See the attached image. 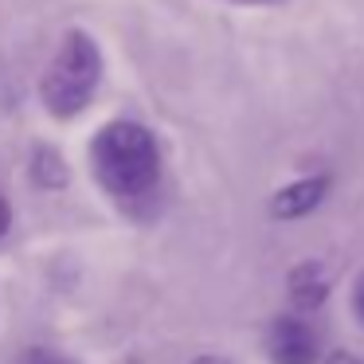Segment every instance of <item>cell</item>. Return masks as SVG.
<instances>
[{"label":"cell","mask_w":364,"mask_h":364,"mask_svg":"<svg viewBox=\"0 0 364 364\" xmlns=\"http://www.w3.org/2000/svg\"><path fill=\"white\" fill-rule=\"evenodd\" d=\"M95 181L118 200H145L161 181L157 137L137 122H110L90 141Z\"/></svg>","instance_id":"obj_1"},{"label":"cell","mask_w":364,"mask_h":364,"mask_svg":"<svg viewBox=\"0 0 364 364\" xmlns=\"http://www.w3.org/2000/svg\"><path fill=\"white\" fill-rule=\"evenodd\" d=\"M102 82V51L87 32H67L51 67L43 71L40 98L51 118H75L90 106Z\"/></svg>","instance_id":"obj_2"},{"label":"cell","mask_w":364,"mask_h":364,"mask_svg":"<svg viewBox=\"0 0 364 364\" xmlns=\"http://www.w3.org/2000/svg\"><path fill=\"white\" fill-rule=\"evenodd\" d=\"M267 356L270 364H317L321 360V345L309 321L301 317H274L267 329Z\"/></svg>","instance_id":"obj_3"},{"label":"cell","mask_w":364,"mask_h":364,"mask_svg":"<svg viewBox=\"0 0 364 364\" xmlns=\"http://www.w3.org/2000/svg\"><path fill=\"white\" fill-rule=\"evenodd\" d=\"M325 196H329V176H301V181H294V184H286V188L274 192L270 212H274L278 220H301V215H309Z\"/></svg>","instance_id":"obj_4"},{"label":"cell","mask_w":364,"mask_h":364,"mask_svg":"<svg viewBox=\"0 0 364 364\" xmlns=\"http://www.w3.org/2000/svg\"><path fill=\"white\" fill-rule=\"evenodd\" d=\"M290 298L298 309H317L325 298H329V274L317 262H301L290 274Z\"/></svg>","instance_id":"obj_5"},{"label":"cell","mask_w":364,"mask_h":364,"mask_svg":"<svg viewBox=\"0 0 364 364\" xmlns=\"http://www.w3.org/2000/svg\"><path fill=\"white\" fill-rule=\"evenodd\" d=\"M20 364H75V360H67V356H59V353H28Z\"/></svg>","instance_id":"obj_6"},{"label":"cell","mask_w":364,"mask_h":364,"mask_svg":"<svg viewBox=\"0 0 364 364\" xmlns=\"http://www.w3.org/2000/svg\"><path fill=\"white\" fill-rule=\"evenodd\" d=\"M353 314H356V321L364 325V270H360V278H356V286H353Z\"/></svg>","instance_id":"obj_7"},{"label":"cell","mask_w":364,"mask_h":364,"mask_svg":"<svg viewBox=\"0 0 364 364\" xmlns=\"http://www.w3.org/2000/svg\"><path fill=\"white\" fill-rule=\"evenodd\" d=\"M12 228V208H9V200L0 196V239H4V231Z\"/></svg>","instance_id":"obj_8"},{"label":"cell","mask_w":364,"mask_h":364,"mask_svg":"<svg viewBox=\"0 0 364 364\" xmlns=\"http://www.w3.org/2000/svg\"><path fill=\"white\" fill-rule=\"evenodd\" d=\"M325 364H364V356H353V353H333V356H325Z\"/></svg>","instance_id":"obj_9"},{"label":"cell","mask_w":364,"mask_h":364,"mask_svg":"<svg viewBox=\"0 0 364 364\" xmlns=\"http://www.w3.org/2000/svg\"><path fill=\"white\" fill-rule=\"evenodd\" d=\"M192 364H231V360H223V356H200V360H192Z\"/></svg>","instance_id":"obj_10"},{"label":"cell","mask_w":364,"mask_h":364,"mask_svg":"<svg viewBox=\"0 0 364 364\" xmlns=\"http://www.w3.org/2000/svg\"><path fill=\"white\" fill-rule=\"evenodd\" d=\"M239 4H278V0H239Z\"/></svg>","instance_id":"obj_11"}]
</instances>
